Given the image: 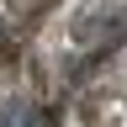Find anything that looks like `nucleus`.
I'll use <instances>...</instances> for the list:
<instances>
[{
	"instance_id": "f257e3e1",
	"label": "nucleus",
	"mask_w": 127,
	"mask_h": 127,
	"mask_svg": "<svg viewBox=\"0 0 127 127\" xmlns=\"http://www.w3.org/2000/svg\"><path fill=\"white\" fill-rule=\"evenodd\" d=\"M16 122H21V101H11L5 111H0V127H16Z\"/></svg>"
},
{
	"instance_id": "f03ea898",
	"label": "nucleus",
	"mask_w": 127,
	"mask_h": 127,
	"mask_svg": "<svg viewBox=\"0 0 127 127\" xmlns=\"http://www.w3.org/2000/svg\"><path fill=\"white\" fill-rule=\"evenodd\" d=\"M5 53H11V37H5V32H0V58H5Z\"/></svg>"
}]
</instances>
